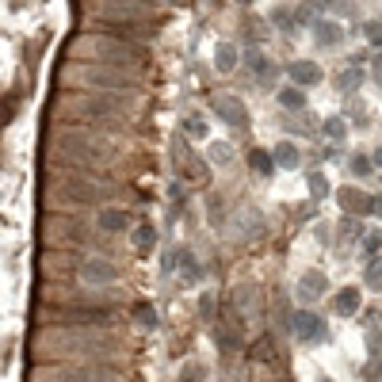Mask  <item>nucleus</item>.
<instances>
[{
	"label": "nucleus",
	"mask_w": 382,
	"mask_h": 382,
	"mask_svg": "<svg viewBox=\"0 0 382 382\" xmlns=\"http://www.w3.org/2000/svg\"><path fill=\"white\" fill-rule=\"evenodd\" d=\"M233 65H237V46H233V43H218L214 46V69L218 73H233Z\"/></svg>",
	"instance_id": "obj_15"
},
{
	"label": "nucleus",
	"mask_w": 382,
	"mask_h": 382,
	"mask_svg": "<svg viewBox=\"0 0 382 382\" xmlns=\"http://www.w3.org/2000/svg\"><path fill=\"white\" fill-rule=\"evenodd\" d=\"M245 61H249V69H253V77H256V85H260V88H267V85L275 80V65L267 61L260 50H249V54H245Z\"/></svg>",
	"instance_id": "obj_10"
},
{
	"label": "nucleus",
	"mask_w": 382,
	"mask_h": 382,
	"mask_svg": "<svg viewBox=\"0 0 382 382\" xmlns=\"http://www.w3.org/2000/svg\"><path fill=\"white\" fill-rule=\"evenodd\" d=\"M360 306H363L360 287H344V291H337V298H332V310H337L340 318H355V314H360Z\"/></svg>",
	"instance_id": "obj_9"
},
{
	"label": "nucleus",
	"mask_w": 382,
	"mask_h": 382,
	"mask_svg": "<svg viewBox=\"0 0 382 382\" xmlns=\"http://www.w3.org/2000/svg\"><path fill=\"white\" fill-rule=\"evenodd\" d=\"M363 287H371V291H382V256L367 260V267H363Z\"/></svg>",
	"instance_id": "obj_20"
},
{
	"label": "nucleus",
	"mask_w": 382,
	"mask_h": 382,
	"mask_svg": "<svg viewBox=\"0 0 382 382\" xmlns=\"http://www.w3.org/2000/svg\"><path fill=\"white\" fill-rule=\"evenodd\" d=\"M367 214H379L382 218V195H367Z\"/></svg>",
	"instance_id": "obj_33"
},
{
	"label": "nucleus",
	"mask_w": 382,
	"mask_h": 382,
	"mask_svg": "<svg viewBox=\"0 0 382 382\" xmlns=\"http://www.w3.org/2000/svg\"><path fill=\"white\" fill-rule=\"evenodd\" d=\"M138 321H142L145 329H157V310H153V306H138Z\"/></svg>",
	"instance_id": "obj_29"
},
{
	"label": "nucleus",
	"mask_w": 382,
	"mask_h": 382,
	"mask_svg": "<svg viewBox=\"0 0 382 382\" xmlns=\"http://www.w3.org/2000/svg\"><path fill=\"white\" fill-rule=\"evenodd\" d=\"M379 249H382V230H367V233H363V253L375 260Z\"/></svg>",
	"instance_id": "obj_24"
},
{
	"label": "nucleus",
	"mask_w": 382,
	"mask_h": 382,
	"mask_svg": "<svg viewBox=\"0 0 382 382\" xmlns=\"http://www.w3.org/2000/svg\"><path fill=\"white\" fill-rule=\"evenodd\" d=\"M295 337L302 340V344H321V340L329 337V325H325L321 314L298 310V314H295Z\"/></svg>",
	"instance_id": "obj_2"
},
{
	"label": "nucleus",
	"mask_w": 382,
	"mask_h": 382,
	"mask_svg": "<svg viewBox=\"0 0 382 382\" xmlns=\"http://www.w3.org/2000/svg\"><path fill=\"white\" fill-rule=\"evenodd\" d=\"M318 382H332V379H318Z\"/></svg>",
	"instance_id": "obj_37"
},
{
	"label": "nucleus",
	"mask_w": 382,
	"mask_h": 382,
	"mask_svg": "<svg viewBox=\"0 0 382 382\" xmlns=\"http://www.w3.org/2000/svg\"><path fill=\"white\" fill-rule=\"evenodd\" d=\"M249 165H253L256 172L264 176V180H267V176H275V168H279V165H275V157H272V153H264V149H253V153H249Z\"/></svg>",
	"instance_id": "obj_17"
},
{
	"label": "nucleus",
	"mask_w": 382,
	"mask_h": 382,
	"mask_svg": "<svg viewBox=\"0 0 382 382\" xmlns=\"http://www.w3.org/2000/svg\"><path fill=\"white\" fill-rule=\"evenodd\" d=\"M340 38H344V23H332V20L314 23V43L318 46H337Z\"/></svg>",
	"instance_id": "obj_11"
},
{
	"label": "nucleus",
	"mask_w": 382,
	"mask_h": 382,
	"mask_svg": "<svg viewBox=\"0 0 382 382\" xmlns=\"http://www.w3.org/2000/svg\"><path fill=\"white\" fill-rule=\"evenodd\" d=\"M340 88H348V92L360 88V61H352V65H348V73H340Z\"/></svg>",
	"instance_id": "obj_26"
},
{
	"label": "nucleus",
	"mask_w": 382,
	"mask_h": 382,
	"mask_svg": "<svg viewBox=\"0 0 382 382\" xmlns=\"http://www.w3.org/2000/svg\"><path fill=\"white\" fill-rule=\"evenodd\" d=\"M226 203L222 199H218V195H210V226H218V222H222V214H226Z\"/></svg>",
	"instance_id": "obj_31"
},
{
	"label": "nucleus",
	"mask_w": 382,
	"mask_h": 382,
	"mask_svg": "<svg viewBox=\"0 0 382 382\" xmlns=\"http://www.w3.org/2000/svg\"><path fill=\"white\" fill-rule=\"evenodd\" d=\"M210 161H214V165H230L233 161V149L226 142H210Z\"/></svg>",
	"instance_id": "obj_25"
},
{
	"label": "nucleus",
	"mask_w": 382,
	"mask_h": 382,
	"mask_svg": "<svg viewBox=\"0 0 382 382\" xmlns=\"http://www.w3.org/2000/svg\"><path fill=\"white\" fill-rule=\"evenodd\" d=\"M337 203L344 210H352V214H367V195H363L360 188H340L337 191Z\"/></svg>",
	"instance_id": "obj_13"
},
{
	"label": "nucleus",
	"mask_w": 382,
	"mask_h": 382,
	"mask_svg": "<svg viewBox=\"0 0 382 382\" xmlns=\"http://www.w3.org/2000/svg\"><path fill=\"white\" fill-rule=\"evenodd\" d=\"M214 111L222 115V123L233 126V130H245V126H249L245 100H237V96H218V100H214Z\"/></svg>",
	"instance_id": "obj_3"
},
{
	"label": "nucleus",
	"mask_w": 382,
	"mask_h": 382,
	"mask_svg": "<svg viewBox=\"0 0 382 382\" xmlns=\"http://www.w3.org/2000/svg\"><path fill=\"white\" fill-rule=\"evenodd\" d=\"M306 188H310L314 199H325V195H329V180H325V172H310V176H306Z\"/></svg>",
	"instance_id": "obj_23"
},
{
	"label": "nucleus",
	"mask_w": 382,
	"mask_h": 382,
	"mask_svg": "<svg viewBox=\"0 0 382 382\" xmlns=\"http://www.w3.org/2000/svg\"><path fill=\"white\" fill-rule=\"evenodd\" d=\"M371 157H375V165H382V145H379V149H375V153H371Z\"/></svg>",
	"instance_id": "obj_35"
},
{
	"label": "nucleus",
	"mask_w": 382,
	"mask_h": 382,
	"mask_svg": "<svg viewBox=\"0 0 382 382\" xmlns=\"http://www.w3.org/2000/svg\"><path fill=\"white\" fill-rule=\"evenodd\" d=\"M363 31H367V38H371V43H375V46L382 43V23H379V20H371L367 27H363Z\"/></svg>",
	"instance_id": "obj_32"
},
{
	"label": "nucleus",
	"mask_w": 382,
	"mask_h": 382,
	"mask_svg": "<svg viewBox=\"0 0 382 382\" xmlns=\"http://www.w3.org/2000/svg\"><path fill=\"white\" fill-rule=\"evenodd\" d=\"M203 379H207V367H199V363H195V367L188 363V367L180 371V382H203Z\"/></svg>",
	"instance_id": "obj_28"
},
{
	"label": "nucleus",
	"mask_w": 382,
	"mask_h": 382,
	"mask_svg": "<svg viewBox=\"0 0 382 382\" xmlns=\"http://www.w3.org/2000/svg\"><path fill=\"white\" fill-rule=\"evenodd\" d=\"M134 245H138V253H149V249L157 245V230H153V226H138Z\"/></svg>",
	"instance_id": "obj_22"
},
{
	"label": "nucleus",
	"mask_w": 382,
	"mask_h": 382,
	"mask_svg": "<svg viewBox=\"0 0 382 382\" xmlns=\"http://www.w3.org/2000/svg\"><path fill=\"white\" fill-rule=\"evenodd\" d=\"M80 80L92 85V88H100V92H108V88H130V80L123 77V73H111V69H85Z\"/></svg>",
	"instance_id": "obj_6"
},
{
	"label": "nucleus",
	"mask_w": 382,
	"mask_h": 382,
	"mask_svg": "<svg viewBox=\"0 0 382 382\" xmlns=\"http://www.w3.org/2000/svg\"><path fill=\"white\" fill-rule=\"evenodd\" d=\"M287 77H291V85H295V88H302V92H306V88L321 85L325 73H321L318 61H291L287 65Z\"/></svg>",
	"instance_id": "obj_5"
},
{
	"label": "nucleus",
	"mask_w": 382,
	"mask_h": 382,
	"mask_svg": "<svg viewBox=\"0 0 382 382\" xmlns=\"http://www.w3.org/2000/svg\"><path fill=\"white\" fill-rule=\"evenodd\" d=\"M325 291H329V275L325 272H306L302 279H298V302H314V298H321Z\"/></svg>",
	"instance_id": "obj_7"
},
{
	"label": "nucleus",
	"mask_w": 382,
	"mask_h": 382,
	"mask_svg": "<svg viewBox=\"0 0 382 382\" xmlns=\"http://www.w3.org/2000/svg\"><path fill=\"white\" fill-rule=\"evenodd\" d=\"M176 264H180V253H172V249H168V253H161V272H176Z\"/></svg>",
	"instance_id": "obj_30"
},
{
	"label": "nucleus",
	"mask_w": 382,
	"mask_h": 382,
	"mask_svg": "<svg viewBox=\"0 0 382 382\" xmlns=\"http://www.w3.org/2000/svg\"><path fill=\"white\" fill-rule=\"evenodd\" d=\"M279 108L283 111H306V92H302V88H283V92H279Z\"/></svg>",
	"instance_id": "obj_19"
},
{
	"label": "nucleus",
	"mask_w": 382,
	"mask_h": 382,
	"mask_svg": "<svg viewBox=\"0 0 382 382\" xmlns=\"http://www.w3.org/2000/svg\"><path fill=\"white\" fill-rule=\"evenodd\" d=\"M371 77H375V85L382 88V54H379L375 61H371Z\"/></svg>",
	"instance_id": "obj_34"
},
{
	"label": "nucleus",
	"mask_w": 382,
	"mask_h": 382,
	"mask_svg": "<svg viewBox=\"0 0 382 382\" xmlns=\"http://www.w3.org/2000/svg\"><path fill=\"white\" fill-rule=\"evenodd\" d=\"M272 157H275V165H279V168H298V165H302V153H298L295 142H279L272 149Z\"/></svg>",
	"instance_id": "obj_14"
},
{
	"label": "nucleus",
	"mask_w": 382,
	"mask_h": 382,
	"mask_svg": "<svg viewBox=\"0 0 382 382\" xmlns=\"http://www.w3.org/2000/svg\"><path fill=\"white\" fill-rule=\"evenodd\" d=\"M237 4H253V0H237Z\"/></svg>",
	"instance_id": "obj_36"
},
{
	"label": "nucleus",
	"mask_w": 382,
	"mask_h": 382,
	"mask_svg": "<svg viewBox=\"0 0 382 382\" xmlns=\"http://www.w3.org/2000/svg\"><path fill=\"white\" fill-rule=\"evenodd\" d=\"M115 264L111 260H100V256H92V260H85L80 264V279L88 283V287H108V283H115Z\"/></svg>",
	"instance_id": "obj_4"
},
{
	"label": "nucleus",
	"mask_w": 382,
	"mask_h": 382,
	"mask_svg": "<svg viewBox=\"0 0 382 382\" xmlns=\"http://www.w3.org/2000/svg\"><path fill=\"white\" fill-rule=\"evenodd\" d=\"M371 168H375V157H367V153H352V157H348V172H352L355 180H367Z\"/></svg>",
	"instance_id": "obj_16"
},
{
	"label": "nucleus",
	"mask_w": 382,
	"mask_h": 382,
	"mask_svg": "<svg viewBox=\"0 0 382 382\" xmlns=\"http://www.w3.org/2000/svg\"><path fill=\"white\" fill-rule=\"evenodd\" d=\"M85 58H92V61H103V65H115V69H138V65H145V46L142 43H123V38H92V35H85L80 38V46H77Z\"/></svg>",
	"instance_id": "obj_1"
},
{
	"label": "nucleus",
	"mask_w": 382,
	"mask_h": 382,
	"mask_svg": "<svg viewBox=\"0 0 382 382\" xmlns=\"http://www.w3.org/2000/svg\"><path fill=\"white\" fill-rule=\"evenodd\" d=\"M180 275H184V283H199L203 279V267H199V260H195L191 253H180Z\"/></svg>",
	"instance_id": "obj_21"
},
{
	"label": "nucleus",
	"mask_w": 382,
	"mask_h": 382,
	"mask_svg": "<svg viewBox=\"0 0 382 382\" xmlns=\"http://www.w3.org/2000/svg\"><path fill=\"white\" fill-rule=\"evenodd\" d=\"M184 134H191V138H207V123H203V119H184Z\"/></svg>",
	"instance_id": "obj_27"
},
{
	"label": "nucleus",
	"mask_w": 382,
	"mask_h": 382,
	"mask_svg": "<svg viewBox=\"0 0 382 382\" xmlns=\"http://www.w3.org/2000/svg\"><path fill=\"white\" fill-rule=\"evenodd\" d=\"M85 108H88V115H126L130 103L126 100H115V96H108V92H100V96H92Z\"/></svg>",
	"instance_id": "obj_8"
},
{
	"label": "nucleus",
	"mask_w": 382,
	"mask_h": 382,
	"mask_svg": "<svg viewBox=\"0 0 382 382\" xmlns=\"http://www.w3.org/2000/svg\"><path fill=\"white\" fill-rule=\"evenodd\" d=\"M100 230L103 233H126L130 230V214H123V210H115V207H103L100 210Z\"/></svg>",
	"instance_id": "obj_12"
},
{
	"label": "nucleus",
	"mask_w": 382,
	"mask_h": 382,
	"mask_svg": "<svg viewBox=\"0 0 382 382\" xmlns=\"http://www.w3.org/2000/svg\"><path fill=\"white\" fill-rule=\"evenodd\" d=\"M321 134L329 138V142H344L348 138V123H344V115H329L321 123Z\"/></svg>",
	"instance_id": "obj_18"
}]
</instances>
